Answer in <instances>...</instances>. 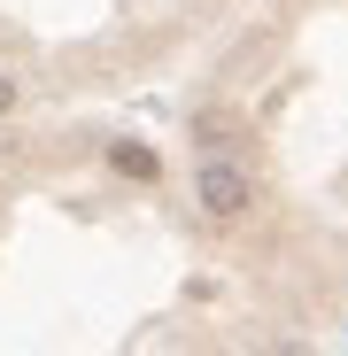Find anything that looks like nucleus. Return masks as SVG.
<instances>
[{
	"label": "nucleus",
	"instance_id": "f257e3e1",
	"mask_svg": "<svg viewBox=\"0 0 348 356\" xmlns=\"http://www.w3.org/2000/svg\"><path fill=\"white\" fill-rule=\"evenodd\" d=\"M16 108H24V78H16V70H0V116H16Z\"/></svg>",
	"mask_w": 348,
	"mask_h": 356
}]
</instances>
